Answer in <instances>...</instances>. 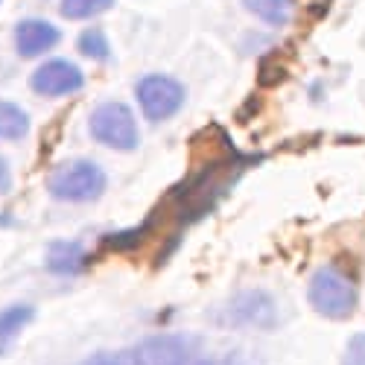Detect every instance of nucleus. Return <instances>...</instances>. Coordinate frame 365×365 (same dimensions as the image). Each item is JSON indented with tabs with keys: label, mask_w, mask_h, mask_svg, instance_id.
Returning <instances> with one entry per match:
<instances>
[{
	"label": "nucleus",
	"mask_w": 365,
	"mask_h": 365,
	"mask_svg": "<svg viewBox=\"0 0 365 365\" xmlns=\"http://www.w3.org/2000/svg\"><path fill=\"white\" fill-rule=\"evenodd\" d=\"M220 365H255V362H249L246 356H240V354H231V356H225Z\"/></svg>",
	"instance_id": "obj_19"
},
{
	"label": "nucleus",
	"mask_w": 365,
	"mask_h": 365,
	"mask_svg": "<svg viewBox=\"0 0 365 365\" xmlns=\"http://www.w3.org/2000/svg\"><path fill=\"white\" fill-rule=\"evenodd\" d=\"M88 266V252L82 249V242L73 240H56L47 249V269L53 275H79Z\"/></svg>",
	"instance_id": "obj_10"
},
{
	"label": "nucleus",
	"mask_w": 365,
	"mask_h": 365,
	"mask_svg": "<svg viewBox=\"0 0 365 365\" xmlns=\"http://www.w3.org/2000/svg\"><path fill=\"white\" fill-rule=\"evenodd\" d=\"M196 365H220L217 359H202V362H196Z\"/></svg>",
	"instance_id": "obj_20"
},
{
	"label": "nucleus",
	"mask_w": 365,
	"mask_h": 365,
	"mask_svg": "<svg viewBox=\"0 0 365 365\" xmlns=\"http://www.w3.org/2000/svg\"><path fill=\"white\" fill-rule=\"evenodd\" d=\"M29 132V114L15 106L0 100V140H21Z\"/></svg>",
	"instance_id": "obj_12"
},
{
	"label": "nucleus",
	"mask_w": 365,
	"mask_h": 365,
	"mask_svg": "<svg viewBox=\"0 0 365 365\" xmlns=\"http://www.w3.org/2000/svg\"><path fill=\"white\" fill-rule=\"evenodd\" d=\"M132 365H190L193 342L178 333H158V336L140 339L132 351Z\"/></svg>",
	"instance_id": "obj_7"
},
{
	"label": "nucleus",
	"mask_w": 365,
	"mask_h": 365,
	"mask_svg": "<svg viewBox=\"0 0 365 365\" xmlns=\"http://www.w3.org/2000/svg\"><path fill=\"white\" fill-rule=\"evenodd\" d=\"M114 0H62V15L71 21H85V18H94L100 12H106Z\"/></svg>",
	"instance_id": "obj_14"
},
{
	"label": "nucleus",
	"mask_w": 365,
	"mask_h": 365,
	"mask_svg": "<svg viewBox=\"0 0 365 365\" xmlns=\"http://www.w3.org/2000/svg\"><path fill=\"white\" fill-rule=\"evenodd\" d=\"M33 316H36V310L26 307V304H15V307H6L4 313H0V336L9 342L21 327H26L29 322H33Z\"/></svg>",
	"instance_id": "obj_13"
},
{
	"label": "nucleus",
	"mask_w": 365,
	"mask_h": 365,
	"mask_svg": "<svg viewBox=\"0 0 365 365\" xmlns=\"http://www.w3.org/2000/svg\"><path fill=\"white\" fill-rule=\"evenodd\" d=\"M58 41H62V29H56L50 21L41 18H26L15 26V47L24 58L41 56L47 50H53Z\"/></svg>",
	"instance_id": "obj_9"
},
{
	"label": "nucleus",
	"mask_w": 365,
	"mask_h": 365,
	"mask_svg": "<svg viewBox=\"0 0 365 365\" xmlns=\"http://www.w3.org/2000/svg\"><path fill=\"white\" fill-rule=\"evenodd\" d=\"M246 167V158H217L210 161L205 170H199L185 187L175 190V220L181 217L185 222H193L205 217L237 181V175Z\"/></svg>",
	"instance_id": "obj_1"
},
{
	"label": "nucleus",
	"mask_w": 365,
	"mask_h": 365,
	"mask_svg": "<svg viewBox=\"0 0 365 365\" xmlns=\"http://www.w3.org/2000/svg\"><path fill=\"white\" fill-rule=\"evenodd\" d=\"M88 132L97 143L111 146L117 152H132L140 143V132L135 123V114L123 103H103L91 111Z\"/></svg>",
	"instance_id": "obj_5"
},
{
	"label": "nucleus",
	"mask_w": 365,
	"mask_h": 365,
	"mask_svg": "<svg viewBox=\"0 0 365 365\" xmlns=\"http://www.w3.org/2000/svg\"><path fill=\"white\" fill-rule=\"evenodd\" d=\"M9 185H12V173H9V164L0 158V196H4L6 190H9Z\"/></svg>",
	"instance_id": "obj_18"
},
{
	"label": "nucleus",
	"mask_w": 365,
	"mask_h": 365,
	"mask_svg": "<svg viewBox=\"0 0 365 365\" xmlns=\"http://www.w3.org/2000/svg\"><path fill=\"white\" fill-rule=\"evenodd\" d=\"M76 44H79V53L88 56V58H94V62H106V58H108V41H106V33H103V29H97V26L85 29Z\"/></svg>",
	"instance_id": "obj_15"
},
{
	"label": "nucleus",
	"mask_w": 365,
	"mask_h": 365,
	"mask_svg": "<svg viewBox=\"0 0 365 365\" xmlns=\"http://www.w3.org/2000/svg\"><path fill=\"white\" fill-rule=\"evenodd\" d=\"M225 327H255L266 330L278 324V301L266 289H242L231 295L222 310L214 316Z\"/></svg>",
	"instance_id": "obj_4"
},
{
	"label": "nucleus",
	"mask_w": 365,
	"mask_h": 365,
	"mask_svg": "<svg viewBox=\"0 0 365 365\" xmlns=\"http://www.w3.org/2000/svg\"><path fill=\"white\" fill-rule=\"evenodd\" d=\"M138 103H140V111L146 114V120H152V123H164V120H170L181 103H185V85H181L178 79L173 76H143L138 82Z\"/></svg>",
	"instance_id": "obj_6"
},
{
	"label": "nucleus",
	"mask_w": 365,
	"mask_h": 365,
	"mask_svg": "<svg viewBox=\"0 0 365 365\" xmlns=\"http://www.w3.org/2000/svg\"><path fill=\"white\" fill-rule=\"evenodd\" d=\"M342 365H365V333H354L345 345Z\"/></svg>",
	"instance_id": "obj_16"
},
{
	"label": "nucleus",
	"mask_w": 365,
	"mask_h": 365,
	"mask_svg": "<svg viewBox=\"0 0 365 365\" xmlns=\"http://www.w3.org/2000/svg\"><path fill=\"white\" fill-rule=\"evenodd\" d=\"M6 345H9V342H6L4 336H0V354H4V351H6Z\"/></svg>",
	"instance_id": "obj_21"
},
{
	"label": "nucleus",
	"mask_w": 365,
	"mask_h": 365,
	"mask_svg": "<svg viewBox=\"0 0 365 365\" xmlns=\"http://www.w3.org/2000/svg\"><path fill=\"white\" fill-rule=\"evenodd\" d=\"M106 170L88 158L58 164L47 178V190L58 202H94L106 193Z\"/></svg>",
	"instance_id": "obj_3"
},
{
	"label": "nucleus",
	"mask_w": 365,
	"mask_h": 365,
	"mask_svg": "<svg viewBox=\"0 0 365 365\" xmlns=\"http://www.w3.org/2000/svg\"><path fill=\"white\" fill-rule=\"evenodd\" d=\"M29 85H33V91L41 97H68V94H76L85 85V76L68 58H50V62H44L33 73Z\"/></svg>",
	"instance_id": "obj_8"
},
{
	"label": "nucleus",
	"mask_w": 365,
	"mask_h": 365,
	"mask_svg": "<svg viewBox=\"0 0 365 365\" xmlns=\"http://www.w3.org/2000/svg\"><path fill=\"white\" fill-rule=\"evenodd\" d=\"M79 365H132V356L120 354V351H97V354H91L88 359H82Z\"/></svg>",
	"instance_id": "obj_17"
},
{
	"label": "nucleus",
	"mask_w": 365,
	"mask_h": 365,
	"mask_svg": "<svg viewBox=\"0 0 365 365\" xmlns=\"http://www.w3.org/2000/svg\"><path fill=\"white\" fill-rule=\"evenodd\" d=\"M242 6L272 26H284L292 18V0H242Z\"/></svg>",
	"instance_id": "obj_11"
},
{
	"label": "nucleus",
	"mask_w": 365,
	"mask_h": 365,
	"mask_svg": "<svg viewBox=\"0 0 365 365\" xmlns=\"http://www.w3.org/2000/svg\"><path fill=\"white\" fill-rule=\"evenodd\" d=\"M307 301L310 307L324 316V319H348L356 304H359V292L354 278L339 266H322L313 272L310 287H307Z\"/></svg>",
	"instance_id": "obj_2"
}]
</instances>
